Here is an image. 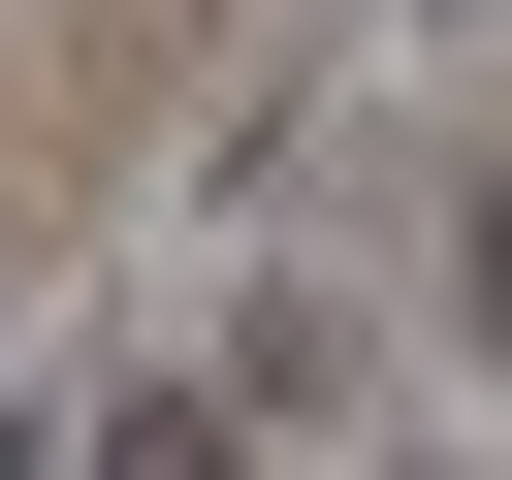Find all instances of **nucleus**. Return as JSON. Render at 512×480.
Returning a JSON list of instances; mask_svg holds the SVG:
<instances>
[{
    "label": "nucleus",
    "mask_w": 512,
    "mask_h": 480,
    "mask_svg": "<svg viewBox=\"0 0 512 480\" xmlns=\"http://www.w3.org/2000/svg\"><path fill=\"white\" fill-rule=\"evenodd\" d=\"M448 320H480V384H512V160L448 192Z\"/></svg>",
    "instance_id": "nucleus-2"
},
{
    "label": "nucleus",
    "mask_w": 512,
    "mask_h": 480,
    "mask_svg": "<svg viewBox=\"0 0 512 480\" xmlns=\"http://www.w3.org/2000/svg\"><path fill=\"white\" fill-rule=\"evenodd\" d=\"M352 480H448V448H352Z\"/></svg>",
    "instance_id": "nucleus-3"
},
{
    "label": "nucleus",
    "mask_w": 512,
    "mask_h": 480,
    "mask_svg": "<svg viewBox=\"0 0 512 480\" xmlns=\"http://www.w3.org/2000/svg\"><path fill=\"white\" fill-rule=\"evenodd\" d=\"M64 480H256V416H224V384H96V448H64Z\"/></svg>",
    "instance_id": "nucleus-1"
}]
</instances>
